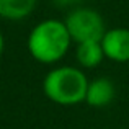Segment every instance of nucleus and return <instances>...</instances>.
<instances>
[{
    "label": "nucleus",
    "mask_w": 129,
    "mask_h": 129,
    "mask_svg": "<svg viewBox=\"0 0 129 129\" xmlns=\"http://www.w3.org/2000/svg\"><path fill=\"white\" fill-rule=\"evenodd\" d=\"M72 43L67 26L60 20H43L29 31L28 52L35 60L41 64L59 62L67 54Z\"/></svg>",
    "instance_id": "1"
},
{
    "label": "nucleus",
    "mask_w": 129,
    "mask_h": 129,
    "mask_svg": "<svg viewBox=\"0 0 129 129\" xmlns=\"http://www.w3.org/2000/svg\"><path fill=\"white\" fill-rule=\"evenodd\" d=\"M88 80L77 67L62 66L49 70L43 80V91L52 103L74 106L85 101Z\"/></svg>",
    "instance_id": "2"
},
{
    "label": "nucleus",
    "mask_w": 129,
    "mask_h": 129,
    "mask_svg": "<svg viewBox=\"0 0 129 129\" xmlns=\"http://www.w3.org/2000/svg\"><path fill=\"white\" fill-rule=\"evenodd\" d=\"M66 26L72 41L77 44L87 41H101L105 36V21L101 15L93 8L77 7L66 16Z\"/></svg>",
    "instance_id": "3"
},
{
    "label": "nucleus",
    "mask_w": 129,
    "mask_h": 129,
    "mask_svg": "<svg viewBox=\"0 0 129 129\" xmlns=\"http://www.w3.org/2000/svg\"><path fill=\"white\" fill-rule=\"evenodd\" d=\"M101 47L106 59L114 62H129V29H108L101 38Z\"/></svg>",
    "instance_id": "4"
},
{
    "label": "nucleus",
    "mask_w": 129,
    "mask_h": 129,
    "mask_svg": "<svg viewBox=\"0 0 129 129\" xmlns=\"http://www.w3.org/2000/svg\"><path fill=\"white\" fill-rule=\"evenodd\" d=\"M116 96V87L110 79H95L88 82L85 101L93 108H105L111 103Z\"/></svg>",
    "instance_id": "5"
},
{
    "label": "nucleus",
    "mask_w": 129,
    "mask_h": 129,
    "mask_svg": "<svg viewBox=\"0 0 129 129\" xmlns=\"http://www.w3.org/2000/svg\"><path fill=\"white\" fill-rule=\"evenodd\" d=\"M75 57L82 67H87V69L98 67L105 59L101 41H87V43L77 44Z\"/></svg>",
    "instance_id": "6"
},
{
    "label": "nucleus",
    "mask_w": 129,
    "mask_h": 129,
    "mask_svg": "<svg viewBox=\"0 0 129 129\" xmlns=\"http://www.w3.org/2000/svg\"><path fill=\"white\" fill-rule=\"evenodd\" d=\"M38 0H0V16L5 20H23L35 10Z\"/></svg>",
    "instance_id": "7"
},
{
    "label": "nucleus",
    "mask_w": 129,
    "mask_h": 129,
    "mask_svg": "<svg viewBox=\"0 0 129 129\" xmlns=\"http://www.w3.org/2000/svg\"><path fill=\"white\" fill-rule=\"evenodd\" d=\"M57 7H72V5H77L80 3L82 0H54Z\"/></svg>",
    "instance_id": "8"
},
{
    "label": "nucleus",
    "mask_w": 129,
    "mask_h": 129,
    "mask_svg": "<svg viewBox=\"0 0 129 129\" xmlns=\"http://www.w3.org/2000/svg\"><path fill=\"white\" fill-rule=\"evenodd\" d=\"M3 46H5V41H3V36H2V33H0V54H2V51H3Z\"/></svg>",
    "instance_id": "9"
}]
</instances>
